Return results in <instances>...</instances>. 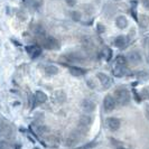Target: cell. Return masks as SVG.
<instances>
[{
    "label": "cell",
    "mask_w": 149,
    "mask_h": 149,
    "mask_svg": "<svg viewBox=\"0 0 149 149\" xmlns=\"http://www.w3.org/2000/svg\"><path fill=\"white\" fill-rule=\"evenodd\" d=\"M114 99L117 101V104L122 107L128 105L130 103V92L125 86H119L114 90Z\"/></svg>",
    "instance_id": "obj_1"
},
{
    "label": "cell",
    "mask_w": 149,
    "mask_h": 149,
    "mask_svg": "<svg viewBox=\"0 0 149 149\" xmlns=\"http://www.w3.org/2000/svg\"><path fill=\"white\" fill-rule=\"evenodd\" d=\"M85 136V131H83V129H76L74 131H72L68 134L66 139V146L67 147H75L77 146L81 140L83 139V137Z\"/></svg>",
    "instance_id": "obj_2"
},
{
    "label": "cell",
    "mask_w": 149,
    "mask_h": 149,
    "mask_svg": "<svg viewBox=\"0 0 149 149\" xmlns=\"http://www.w3.org/2000/svg\"><path fill=\"white\" fill-rule=\"evenodd\" d=\"M42 45L46 49H51V51H57L61 48L60 42L53 36H43L42 38Z\"/></svg>",
    "instance_id": "obj_3"
},
{
    "label": "cell",
    "mask_w": 149,
    "mask_h": 149,
    "mask_svg": "<svg viewBox=\"0 0 149 149\" xmlns=\"http://www.w3.org/2000/svg\"><path fill=\"white\" fill-rule=\"evenodd\" d=\"M117 107V101L114 97L112 95H107V97L103 99V109H104L105 112H111L116 109Z\"/></svg>",
    "instance_id": "obj_4"
},
{
    "label": "cell",
    "mask_w": 149,
    "mask_h": 149,
    "mask_svg": "<svg viewBox=\"0 0 149 149\" xmlns=\"http://www.w3.org/2000/svg\"><path fill=\"white\" fill-rule=\"evenodd\" d=\"M126 57H127L128 63L131 64V65H134V66L139 65L142 61V57H141V55H140V53L136 52V51H132V52L128 53V55Z\"/></svg>",
    "instance_id": "obj_5"
},
{
    "label": "cell",
    "mask_w": 149,
    "mask_h": 149,
    "mask_svg": "<svg viewBox=\"0 0 149 149\" xmlns=\"http://www.w3.org/2000/svg\"><path fill=\"white\" fill-rule=\"evenodd\" d=\"M105 126L107 128L110 130V131H117L121 126V122L118 118H114V117H110V118H107L105 120Z\"/></svg>",
    "instance_id": "obj_6"
},
{
    "label": "cell",
    "mask_w": 149,
    "mask_h": 149,
    "mask_svg": "<svg viewBox=\"0 0 149 149\" xmlns=\"http://www.w3.org/2000/svg\"><path fill=\"white\" fill-rule=\"evenodd\" d=\"M97 80L100 81V83L102 84V86L104 88V89H109L110 86H111L112 84H113V81H112V79L109 76V75H107L105 73H102V72H99L97 74Z\"/></svg>",
    "instance_id": "obj_7"
},
{
    "label": "cell",
    "mask_w": 149,
    "mask_h": 149,
    "mask_svg": "<svg viewBox=\"0 0 149 149\" xmlns=\"http://www.w3.org/2000/svg\"><path fill=\"white\" fill-rule=\"evenodd\" d=\"M92 123H93V118L89 114H83L79 120V127L83 130H85V129L88 130Z\"/></svg>",
    "instance_id": "obj_8"
},
{
    "label": "cell",
    "mask_w": 149,
    "mask_h": 149,
    "mask_svg": "<svg viewBox=\"0 0 149 149\" xmlns=\"http://www.w3.org/2000/svg\"><path fill=\"white\" fill-rule=\"evenodd\" d=\"M82 109L86 113H92L97 109V103L92 99H84L82 101Z\"/></svg>",
    "instance_id": "obj_9"
},
{
    "label": "cell",
    "mask_w": 149,
    "mask_h": 149,
    "mask_svg": "<svg viewBox=\"0 0 149 149\" xmlns=\"http://www.w3.org/2000/svg\"><path fill=\"white\" fill-rule=\"evenodd\" d=\"M26 52L31 58H36L42 54V48L38 45H29V46H26Z\"/></svg>",
    "instance_id": "obj_10"
},
{
    "label": "cell",
    "mask_w": 149,
    "mask_h": 149,
    "mask_svg": "<svg viewBox=\"0 0 149 149\" xmlns=\"http://www.w3.org/2000/svg\"><path fill=\"white\" fill-rule=\"evenodd\" d=\"M66 58L68 62H72V63H83L85 57L83 56L81 53H68L66 55Z\"/></svg>",
    "instance_id": "obj_11"
},
{
    "label": "cell",
    "mask_w": 149,
    "mask_h": 149,
    "mask_svg": "<svg viewBox=\"0 0 149 149\" xmlns=\"http://www.w3.org/2000/svg\"><path fill=\"white\" fill-rule=\"evenodd\" d=\"M113 44H114L116 47H118V48H120V49H123V48L127 47L128 39L125 35H119V36H117V37L114 38Z\"/></svg>",
    "instance_id": "obj_12"
},
{
    "label": "cell",
    "mask_w": 149,
    "mask_h": 149,
    "mask_svg": "<svg viewBox=\"0 0 149 149\" xmlns=\"http://www.w3.org/2000/svg\"><path fill=\"white\" fill-rule=\"evenodd\" d=\"M112 74L116 77H122L127 74V68L123 65H117L116 67H113L112 70Z\"/></svg>",
    "instance_id": "obj_13"
},
{
    "label": "cell",
    "mask_w": 149,
    "mask_h": 149,
    "mask_svg": "<svg viewBox=\"0 0 149 149\" xmlns=\"http://www.w3.org/2000/svg\"><path fill=\"white\" fill-rule=\"evenodd\" d=\"M116 26L119 28V29H125L127 28L128 26V19L126 16H118L116 18Z\"/></svg>",
    "instance_id": "obj_14"
},
{
    "label": "cell",
    "mask_w": 149,
    "mask_h": 149,
    "mask_svg": "<svg viewBox=\"0 0 149 149\" xmlns=\"http://www.w3.org/2000/svg\"><path fill=\"white\" fill-rule=\"evenodd\" d=\"M47 95H46V93L43 92V91H40V90H38L35 92V101L37 102V104H42V103H45L46 101H47Z\"/></svg>",
    "instance_id": "obj_15"
},
{
    "label": "cell",
    "mask_w": 149,
    "mask_h": 149,
    "mask_svg": "<svg viewBox=\"0 0 149 149\" xmlns=\"http://www.w3.org/2000/svg\"><path fill=\"white\" fill-rule=\"evenodd\" d=\"M68 71L71 75L73 76H82L86 73V70H84L82 67H79V66H70L68 67Z\"/></svg>",
    "instance_id": "obj_16"
},
{
    "label": "cell",
    "mask_w": 149,
    "mask_h": 149,
    "mask_svg": "<svg viewBox=\"0 0 149 149\" xmlns=\"http://www.w3.org/2000/svg\"><path fill=\"white\" fill-rule=\"evenodd\" d=\"M45 71V74L48 75V76H53V75H56L58 72H60V70H58V67L55 66V65H53V64H49V65H46L44 68Z\"/></svg>",
    "instance_id": "obj_17"
},
{
    "label": "cell",
    "mask_w": 149,
    "mask_h": 149,
    "mask_svg": "<svg viewBox=\"0 0 149 149\" xmlns=\"http://www.w3.org/2000/svg\"><path fill=\"white\" fill-rule=\"evenodd\" d=\"M139 25L142 28H146L149 26V17L146 15H140L139 16Z\"/></svg>",
    "instance_id": "obj_18"
},
{
    "label": "cell",
    "mask_w": 149,
    "mask_h": 149,
    "mask_svg": "<svg viewBox=\"0 0 149 149\" xmlns=\"http://www.w3.org/2000/svg\"><path fill=\"white\" fill-rule=\"evenodd\" d=\"M116 64H117V65H123V66H126L128 64L127 57L123 56V55H118V56L116 57Z\"/></svg>",
    "instance_id": "obj_19"
},
{
    "label": "cell",
    "mask_w": 149,
    "mask_h": 149,
    "mask_svg": "<svg viewBox=\"0 0 149 149\" xmlns=\"http://www.w3.org/2000/svg\"><path fill=\"white\" fill-rule=\"evenodd\" d=\"M71 18L74 22H80L81 18H82V14L80 11H77V10H73V11H71Z\"/></svg>",
    "instance_id": "obj_20"
},
{
    "label": "cell",
    "mask_w": 149,
    "mask_h": 149,
    "mask_svg": "<svg viewBox=\"0 0 149 149\" xmlns=\"http://www.w3.org/2000/svg\"><path fill=\"white\" fill-rule=\"evenodd\" d=\"M103 57H104L105 61H110L112 57V51L109 48V47H104V49H103Z\"/></svg>",
    "instance_id": "obj_21"
},
{
    "label": "cell",
    "mask_w": 149,
    "mask_h": 149,
    "mask_svg": "<svg viewBox=\"0 0 149 149\" xmlns=\"http://www.w3.org/2000/svg\"><path fill=\"white\" fill-rule=\"evenodd\" d=\"M136 74H137L136 76H137L139 80H147V79L149 77V74L146 72V71H140V72H137Z\"/></svg>",
    "instance_id": "obj_22"
},
{
    "label": "cell",
    "mask_w": 149,
    "mask_h": 149,
    "mask_svg": "<svg viewBox=\"0 0 149 149\" xmlns=\"http://www.w3.org/2000/svg\"><path fill=\"white\" fill-rule=\"evenodd\" d=\"M139 94H140L141 99H146V100H149V88H148V86H147V88H143V89L141 90V92H140Z\"/></svg>",
    "instance_id": "obj_23"
},
{
    "label": "cell",
    "mask_w": 149,
    "mask_h": 149,
    "mask_svg": "<svg viewBox=\"0 0 149 149\" xmlns=\"http://www.w3.org/2000/svg\"><path fill=\"white\" fill-rule=\"evenodd\" d=\"M95 145H97V141H91L89 143L82 146V147H77L76 149H92L93 147H95Z\"/></svg>",
    "instance_id": "obj_24"
},
{
    "label": "cell",
    "mask_w": 149,
    "mask_h": 149,
    "mask_svg": "<svg viewBox=\"0 0 149 149\" xmlns=\"http://www.w3.org/2000/svg\"><path fill=\"white\" fill-rule=\"evenodd\" d=\"M55 97H56L58 102H63V100L61 99V97H65V93L63 91H57V92H55Z\"/></svg>",
    "instance_id": "obj_25"
},
{
    "label": "cell",
    "mask_w": 149,
    "mask_h": 149,
    "mask_svg": "<svg viewBox=\"0 0 149 149\" xmlns=\"http://www.w3.org/2000/svg\"><path fill=\"white\" fill-rule=\"evenodd\" d=\"M132 92H134V100H136V101H137V102H138V103H140V101H141L142 99H141V97H140V94H139V93H138V92H137V91H136V90H134V91H132Z\"/></svg>",
    "instance_id": "obj_26"
},
{
    "label": "cell",
    "mask_w": 149,
    "mask_h": 149,
    "mask_svg": "<svg viewBox=\"0 0 149 149\" xmlns=\"http://www.w3.org/2000/svg\"><path fill=\"white\" fill-rule=\"evenodd\" d=\"M76 0H65V3H66L68 7H74L75 5H76Z\"/></svg>",
    "instance_id": "obj_27"
},
{
    "label": "cell",
    "mask_w": 149,
    "mask_h": 149,
    "mask_svg": "<svg viewBox=\"0 0 149 149\" xmlns=\"http://www.w3.org/2000/svg\"><path fill=\"white\" fill-rule=\"evenodd\" d=\"M97 31L101 34V33H104V30H105V27L103 26V25H101V24H97Z\"/></svg>",
    "instance_id": "obj_28"
},
{
    "label": "cell",
    "mask_w": 149,
    "mask_h": 149,
    "mask_svg": "<svg viewBox=\"0 0 149 149\" xmlns=\"http://www.w3.org/2000/svg\"><path fill=\"white\" fill-rule=\"evenodd\" d=\"M145 116H146V118L149 120V104H147L145 107Z\"/></svg>",
    "instance_id": "obj_29"
},
{
    "label": "cell",
    "mask_w": 149,
    "mask_h": 149,
    "mask_svg": "<svg viewBox=\"0 0 149 149\" xmlns=\"http://www.w3.org/2000/svg\"><path fill=\"white\" fill-rule=\"evenodd\" d=\"M7 147H8V145L6 142L0 140V149H7Z\"/></svg>",
    "instance_id": "obj_30"
},
{
    "label": "cell",
    "mask_w": 149,
    "mask_h": 149,
    "mask_svg": "<svg viewBox=\"0 0 149 149\" xmlns=\"http://www.w3.org/2000/svg\"><path fill=\"white\" fill-rule=\"evenodd\" d=\"M148 64H149V55H148Z\"/></svg>",
    "instance_id": "obj_31"
},
{
    "label": "cell",
    "mask_w": 149,
    "mask_h": 149,
    "mask_svg": "<svg viewBox=\"0 0 149 149\" xmlns=\"http://www.w3.org/2000/svg\"><path fill=\"white\" fill-rule=\"evenodd\" d=\"M118 149H125V148H118Z\"/></svg>",
    "instance_id": "obj_32"
}]
</instances>
